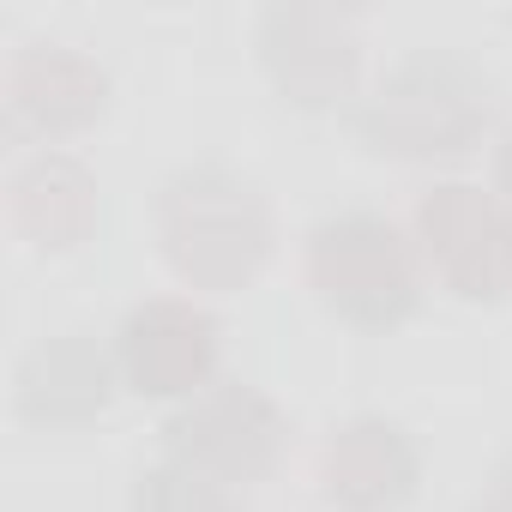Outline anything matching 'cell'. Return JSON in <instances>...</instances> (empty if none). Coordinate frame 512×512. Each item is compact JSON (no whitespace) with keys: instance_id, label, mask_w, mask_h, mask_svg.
<instances>
[{"instance_id":"obj_7","label":"cell","mask_w":512,"mask_h":512,"mask_svg":"<svg viewBox=\"0 0 512 512\" xmlns=\"http://www.w3.org/2000/svg\"><path fill=\"white\" fill-rule=\"evenodd\" d=\"M211 362H217V326L193 302L157 296V302H139L121 320L115 368L145 398H193L205 386Z\"/></svg>"},{"instance_id":"obj_9","label":"cell","mask_w":512,"mask_h":512,"mask_svg":"<svg viewBox=\"0 0 512 512\" xmlns=\"http://www.w3.org/2000/svg\"><path fill=\"white\" fill-rule=\"evenodd\" d=\"M103 103H109V73L67 43H37L7 67V109L37 133L85 127L91 115H103Z\"/></svg>"},{"instance_id":"obj_11","label":"cell","mask_w":512,"mask_h":512,"mask_svg":"<svg viewBox=\"0 0 512 512\" xmlns=\"http://www.w3.org/2000/svg\"><path fill=\"white\" fill-rule=\"evenodd\" d=\"M13 223L37 247H73L97 223V187H91V175L73 157H61V151L31 157L13 175Z\"/></svg>"},{"instance_id":"obj_8","label":"cell","mask_w":512,"mask_h":512,"mask_svg":"<svg viewBox=\"0 0 512 512\" xmlns=\"http://www.w3.org/2000/svg\"><path fill=\"white\" fill-rule=\"evenodd\" d=\"M320 488L350 512H392L416 488V446L386 416H350L320 446Z\"/></svg>"},{"instance_id":"obj_10","label":"cell","mask_w":512,"mask_h":512,"mask_svg":"<svg viewBox=\"0 0 512 512\" xmlns=\"http://www.w3.org/2000/svg\"><path fill=\"white\" fill-rule=\"evenodd\" d=\"M109 386H115V368L79 332L49 338L19 362V410L43 428H79V422L103 416Z\"/></svg>"},{"instance_id":"obj_6","label":"cell","mask_w":512,"mask_h":512,"mask_svg":"<svg viewBox=\"0 0 512 512\" xmlns=\"http://www.w3.org/2000/svg\"><path fill=\"white\" fill-rule=\"evenodd\" d=\"M169 458L187 464V470H205L217 482H253V476H266L272 458H278V440H284V422L278 410L253 392V386H205L193 392L169 428Z\"/></svg>"},{"instance_id":"obj_4","label":"cell","mask_w":512,"mask_h":512,"mask_svg":"<svg viewBox=\"0 0 512 512\" xmlns=\"http://www.w3.org/2000/svg\"><path fill=\"white\" fill-rule=\"evenodd\" d=\"M416 241L428 253V266L470 302H494L512 290V211L506 199L446 181L428 187L416 205Z\"/></svg>"},{"instance_id":"obj_3","label":"cell","mask_w":512,"mask_h":512,"mask_svg":"<svg viewBox=\"0 0 512 512\" xmlns=\"http://www.w3.org/2000/svg\"><path fill=\"white\" fill-rule=\"evenodd\" d=\"M308 284L350 326H398L422 296L416 247L380 211H338V217L314 223V235H308Z\"/></svg>"},{"instance_id":"obj_2","label":"cell","mask_w":512,"mask_h":512,"mask_svg":"<svg viewBox=\"0 0 512 512\" xmlns=\"http://www.w3.org/2000/svg\"><path fill=\"white\" fill-rule=\"evenodd\" d=\"M157 235L187 284L235 290L260 272L272 247V217L247 175L223 163H187L157 193Z\"/></svg>"},{"instance_id":"obj_13","label":"cell","mask_w":512,"mask_h":512,"mask_svg":"<svg viewBox=\"0 0 512 512\" xmlns=\"http://www.w3.org/2000/svg\"><path fill=\"white\" fill-rule=\"evenodd\" d=\"M470 512H512V464L482 482V494L470 500Z\"/></svg>"},{"instance_id":"obj_5","label":"cell","mask_w":512,"mask_h":512,"mask_svg":"<svg viewBox=\"0 0 512 512\" xmlns=\"http://www.w3.org/2000/svg\"><path fill=\"white\" fill-rule=\"evenodd\" d=\"M260 61L272 73V85L296 103V109H332L356 91L362 73V31L350 13L338 7H308V0H290V7H266L260 13Z\"/></svg>"},{"instance_id":"obj_14","label":"cell","mask_w":512,"mask_h":512,"mask_svg":"<svg viewBox=\"0 0 512 512\" xmlns=\"http://www.w3.org/2000/svg\"><path fill=\"white\" fill-rule=\"evenodd\" d=\"M494 181H500V199H506V211H512V133H506V145H500V157H494Z\"/></svg>"},{"instance_id":"obj_12","label":"cell","mask_w":512,"mask_h":512,"mask_svg":"<svg viewBox=\"0 0 512 512\" xmlns=\"http://www.w3.org/2000/svg\"><path fill=\"white\" fill-rule=\"evenodd\" d=\"M133 512H241V500L229 494V482L187 470V464H151L133 488Z\"/></svg>"},{"instance_id":"obj_1","label":"cell","mask_w":512,"mask_h":512,"mask_svg":"<svg viewBox=\"0 0 512 512\" xmlns=\"http://www.w3.org/2000/svg\"><path fill=\"white\" fill-rule=\"evenodd\" d=\"M494 121V79L458 49H410L356 103V139L380 157H452Z\"/></svg>"}]
</instances>
